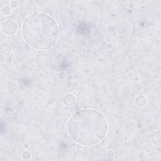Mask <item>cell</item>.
<instances>
[{"label":"cell","mask_w":161,"mask_h":161,"mask_svg":"<svg viewBox=\"0 0 161 161\" xmlns=\"http://www.w3.org/2000/svg\"><path fill=\"white\" fill-rule=\"evenodd\" d=\"M70 136L81 145L98 144L106 136L108 124L100 112L92 109H81L74 113L67 122Z\"/></svg>","instance_id":"6da1fadb"},{"label":"cell","mask_w":161,"mask_h":161,"mask_svg":"<svg viewBox=\"0 0 161 161\" xmlns=\"http://www.w3.org/2000/svg\"><path fill=\"white\" fill-rule=\"evenodd\" d=\"M21 35L26 43L33 48L46 50L52 48L57 42L59 28L50 16L43 13H36L24 20Z\"/></svg>","instance_id":"7a4b0ae2"},{"label":"cell","mask_w":161,"mask_h":161,"mask_svg":"<svg viewBox=\"0 0 161 161\" xmlns=\"http://www.w3.org/2000/svg\"><path fill=\"white\" fill-rule=\"evenodd\" d=\"M1 31L7 36L14 35L18 31V25L13 20H6L1 24Z\"/></svg>","instance_id":"3957f363"},{"label":"cell","mask_w":161,"mask_h":161,"mask_svg":"<svg viewBox=\"0 0 161 161\" xmlns=\"http://www.w3.org/2000/svg\"><path fill=\"white\" fill-rule=\"evenodd\" d=\"M76 101L75 97L71 93H67L64 95L63 97V103L67 106H72L75 104Z\"/></svg>","instance_id":"277c9868"},{"label":"cell","mask_w":161,"mask_h":161,"mask_svg":"<svg viewBox=\"0 0 161 161\" xmlns=\"http://www.w3.org/2000/svg\"><path fill=\"white\" fill-rule=\"evenodd\" d=\"M150 139L152 144L154 146L160 147V131L158 130L153 133Z\"/></svg>","instance_id":"5b68a950"},{"label":"cell","mask_w":161,"mask_h":161,"mask_svg":"<svg viewBox=\"0 0 161 161\" xmlns=\"http://www.w3.org/2000/svg\"><path fill=\"white\" fill-rule=\"evenodd\" d=\"M0 51L3 55L8 56L11 53L12 47L8 43H3L0 47Z\"/></svg>","instance_id":"8992f818"},{"label":"cell","mask_w":161,"mask_h":161,"mask_svg":"<svg viewBox=\"0 0 161 161\" xmlns=\"http://www.w3.org/2000/svg\"><path fill=\"white\" fill-rule=\"evenodd\" d=\"M135 103L138 107H144L147 103V99L143 95H138L135 99Z\"/></svg>","instance_id":"52a82bcc"},{"label":"cell","mask_w":161,"mask_h":161,"mask_svg":"<svg viewBox=\"0 0 161 161\" xmlns=\"http://www.w3.org/2000/svg\"><path fill=\"white\" fill-rule=\"evenodd\" d=\"M1 13L4 16H9L11 14L12 10H11V8L10 6H3L1 8Z\"/></svg>","instance_id":"ba28073f"},{"label":"cell","mask_w":161,"mask_h":161,"mask_svg":"<svg viewBox=\"0 0 161 161\" xmlns=\"http://www.w3.org/2000/svg\"><path fill=\"white\" fill-rule=\"evenodd\" d=\"M22 157L24 159H29L31 157V153L29 151L26 150L22 153Z\"/></svg>","instance_id":"9c48e42d"},{"label":"cell","mask_w":161,"mask_h":161,"mask_svg":"<svg viewBox=\"0 0 161 161\" xmlns=\"http://www.w3.org/2000/svg\"><path fill=\"white\" fill-rule=\"evenodd\" d=\"M9 5H10L11 8H16L18 6V2L16 1H11Z\"/></svg>","instance_id":"30bf717a"},{"label":"cell","mask_w":161,"mask_h":161,"mask_svg":"<svg viewBox=\"0 0 161 161\" xmlns=\"http://www.w3.org/2000/svg\"><path fill=\"white\" fill-rule=\"evenodd\" d=\"M73 35H74L73 32H72V31H68V32L67 33V34H66V36H67V38H72Z\"/></svg>","instance_id":"8fae6325"}]
</instances>
